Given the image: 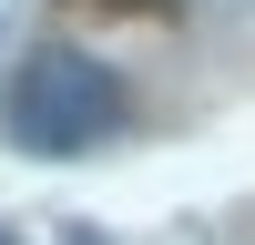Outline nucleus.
Here are the masks:
<instances>
[{"instance_id": "1", "label": "nucleus", "mask_w": 255, "mask_h": 245, "mask_svg": "<svg viewBox=\"0 0 255 245\" xmlns=\"http://www.w3.org/2000/svg\"><path fill=\"white\" fill-rule=\"evenodd\" d=\"M123 72L113 61H92L82 41H41L31 61L10 72V113H0V133L20 143V153L61 163V153H92V143L123 133Z\"/></svg>"}, {"instance_id": "2", "label": "nucleus", "mask_w": 255, "mask_h": 245, "mask_svg": "<svg viewBox=\"0 0 255 245\" xmlns=\"http://www.w3.org/2000/svg\"><path fill=\"white\" fill-rule=\"evenodd\" d=\"M0 245H10V235H0Z\"/></svg>"}]
</instances>
